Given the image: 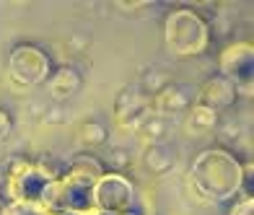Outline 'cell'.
Instances as JSON below:
<instances>
[{"label":"cell","instance_id":"obj_11","mask_svg":"<svg viewBox=\"0 0 254 215\" xmlns=\"http://www.w3.org/2000/svg\"><path fill=\"white\" fill-rule=\"evenodd\" d=\"M218 122H221L218 111L207 109V107H202V104H192V107L187 109L184 130H187V135H207V132H215Z\"/></svg>","mask_w":254,"mask_h":215},{"label":"cell","instance_id":"obj_20","mask_svg":"<svg viewBox=\"0 0 254 215\" xmlns=\"http://www.w3.org/2000/svg\"><path fill=\"white\" fill-rule=\"evenodd\" d=\"M228 215H254V197H244V195L236 197Z\"/></svg>","mask_w":254,"mask_h":215},{"label":"cell","instance_id":"obj_6","mask_svg":"<svg viewBox=\"0 0 254 215\" xmlns=\"http://www.w3.org/2000/svg\"><path fill=\"white\" fill-rule=\"evenodd\" d=\"M151 114V99L140 94L137 86H125L114 99V119L122 130H137V124Z\"/></svg>","mask_w":254,"mask_h":215},{"label":"cell","instance_id":"obj_22","mask_svg":"<svg viewBox=\"0 0 254 215\" xmlns=\"http://www.w3.org/2000/svg\"><path fill=\"white\" fill-rule=\"evenodd\" d=\"M114 8L125 10V13H140V10L151 8V3H143V0H140V3H122V0H120V3H114Z\"/></svg>","mask_w":254,"mask_h":215},{"label":"cell","instance_id":"obj_16","mask_svg":"<svg viewBox=\"0 0 254 215\" xmlns=\"http://www.w3.org/2000/svg\"><path fill=\"white\" fill-rule=\"evenodd\" d=\"M132 166V153L127 148H112L107 156V168L104 171H112V174H125L127 168Z\"/></svg>","mask_w":254,"mask_h":215},{"label":"cell","instance_id":"obj_2","mask_svg":"<svg viewBox=\"0 0 254 215\" xmlns=\"http://www.w3.org/2000/svg\"><path fill=\"white\" fill-rule=\"evenodd\" d=\"M164 39H166V50L174 57H194L202 54L207 42H210V24L197 13L194 8H177L171 10L164 21Z\"/></svg>","mask_w":254,"mask_h":215},{"label":"cell","instance_id":"obj_3","mask_svg":"<svg viewBox=\"0 0 254 215\" xmlns=\"http://www.w3.org/2000/svg\"><path fill=\"white\" fill-rule=\"evenodd\" d=\"M8 81H13L16 86L34 88V86H44L52 73V62L50 54L37 44L21 42L8 52V65H5Z\"/></svg>","mask_w":254,"mask_h":215},{"label":"cell","instance_id":"obj_1","mask_svg":"<svg viewBox=\"0 0 254 215\" xmlns=\"http://www.w3.org/2000/svg\"><path fill=\"white\" fill-rule=\"evenodd\" d=\"M244 168L226 148H205L194 156L190 168V184L194 197L202 202H228L239 197Z\"/></svg>","mask_w":254,"mask_h":215},{"label":"cell","instance_id":"obj_4","mask_svg":"<svg viewBox=\"0 0 254 215\" xmlns=\"http://www.w3.org/2000/svg\"><path fill=\"white\" fill-rule=\"evenodd\" d=\"M135 197H137V189L125 174L104 171L91 187V208L109 213V215L132 210Z\"/></svg>","mask_w":254,"mask_h":215},{"label":"cell","instance_id":"obj_12","mask_svg":"<svg viewBox=\"0 0 254 215\" xmlns=\"http://www.w3.org/2000/svg\"><path fill=\"white\" fill-rule=\"evenodd\" d=\"M171 83H174V75H171L166 67H148L140 78V83H137V88H140V94H145L148 99H153L156 94H161Z\"/></svg>","mask_w":254,"mask_h":215},{"label":"cell","instance_id":"obj_14","mask_svg":"<svg viewBox=\"0 0 254 215\" xmlns=\"http://www.w3.org/2000/svg\"><path fill=\"white\" fill-rule=\"evenodd\" d=\"M135 132H137V138H140L145 145H156V143L164 140V135H166V119L151 114V117H145L140 124H137Z\"/></svg>","mask_w":254,"mask_h":215},{"label":"cell","instance_id":"obj_5","mask_svg":"<svg viewBox=\"0 0 254 215\" xmlns=\"http://www.w3.org/2000/svg\"><path fill=\"white\" fill-rule=\"evenodd\" d=\"M218 75L236 86V96H252V81H254V44L249 39L234 42L221 52L218 60Z\"/></svg>","mask_w":254,"mask_h":215},{"label":"cell","instance_id":"obj_7","mask_svg":"<svg viewBox=\"0 0 254 215\" xmlns=\"http://www.w3.org/2000/svg\"><path fill=\"white\" fill-rule=\"evenodd\" d=\"M194 88L184 86V83H171L166 86L161 94H156L151 99V111L156 117H171V114H179V111H187L192 104H194Z\"/></svg>","mask_w":254,"mask_h":215},{"label":"cell","instance_id":"obj_13","mask_svg":"<svg viewBox=\"0 0 254 215\" xmlns=\"http://www.w3.org/2000/svg\"><path fill=\"white\" fill-rule=\"evenodd\" d=\"M75 138L83 145H101V143H107L109 130H107V124H101L99 119H83L75 127Z\"/></svg>","mask_w":254,"mask_h":215},{"label":"cell","instance_id":"obj_10","mask_svg":"<svg viewBox=\"0 0 254 215\" xmlns=\"http://www.w3.org/2000/svg\"><path fill=\"white\" fill-rule=\"evenodd\" d=\"M177 166V158L174 151L164 143H156V145H145L143 151V168L153 176H166L169 171H174Z\"/></svg>","mask_w":254,"mask_h":215},{"label":"cell","instance_id":"obj_8","mask_svg":"<svg viewBox=\"0 0 254 215\" xmlns=\"http://www.w3.org/2000/svg\"><path fill=\"white\" fill-rule=\"evenodd\" d=\"M236 86L226 81L223 75H213L207 78V81L197 88V94H194V104H202L213 111H223L228 107L236 104Z\"/></svg>","mask_w":254,"mask_h":215},{"label":"cell","instance_id":"obj_17","mask_svg":"<svg viewBox=\"0 0 254 215\" xmlns=\"http://www.w3.org/2000/svg\"><path fill=\"white\" fill-rule=\"evenodd\" d=\"M215 132H218V138H221L223 145H231V143H239L244 138V124L239 119H226V122H218Z\"/></svg>","mask_w":254,"mask_h":215},{"label":"cell","instance_id":"obj_19","mask_svg":"<svg viewBox=\"0 0 254 215\" xmlns=\"http://www.w3.org/2000/svg\"><path fill=\"white\" fill-rule=\"evenodd\" d=\"M42 119H44V124H55V127H60V124H67L70 111H67L63 104H50L47 109L42 111Z\"/></svg>","mask_w":254,"mask_h":215},{"label":"cell","instance_id":"obj_21","mask_svg":"<svg viewBox=\"0 0 254 215\" xmlns=\"http://www.w3.org/2000/svg\"><path fill=\"white\" fill-rule=\"evenodd\" d=\"M10 130H13V117H10L3 107H0V143H3L8 135H10Z\"/></svg>","mask_w":254,"mask_h":215},{"label":"cell","instance_id":"obj_15","mask_svg":"<svg viewBox=\"0 0 254 215\" xmlns=\"http://www.w3.org/2000/svg\"><path fill=\"white\" fill-rule=\"evenodd\" d=\"M67 168H70V171L83 174V176H88V179H94V182L104 174V163H101V158L91 156V153H75Z\"/></svg>","mask_w":254,"mask_h":215},{"label":"cell","instance_id":"obj_23","mask_svg":"<svg viewBox=\"0 0 254 215\" xmlns=\"http://www.w3.org/2000/svg\"><path fill=\"white\" fill-rule=\"evenodd\" d=\"M88 44V37H83V34H75V37L67 39V47H73V50H83Z\"/></svg>","mask_w":254,"mask_h":215},{"label":"cell","instance_id":"obj_18","mask_svg":"<svg viewBox=\"0 0 254 215\" xmlns=\"http://www.w3.org/2000/svg\"><path fill=\"white\" fill-rule=\"evenodd\" d=\"M0 215H52L50 210H44L39 202H16L0 210Z\"/></svg>","mask_w":254,"mask_h":215},{"label":"cell","instance_id":"obj_9","mask_svg":"<svg viewBox=\"0 0 254 215\" xmlns=\"http://www.w3.org/2000/svg\"><path fill=\"white\" fill-rule=\"evenodd\" d=\"M83 86V78L75 70L73 65H60V67H52V73L47 78V91L52 104H63L70 96H75Z\"/></svg>","mask_w":254,"mask_h":215},{"label":"cell","instance_id":"obj_24","mask_svg":"<svg viewBox=\"0 0 254 215\" xmlns=\"http://www.w3.org/2000/svg\"><path fill=\"white\" fill-rule=\"evenodd\" d=\"M117 215H143V213H137V210H125V213H117Z\"/></svg>","mask_w":254,"mask_h":215}]
</instances>
